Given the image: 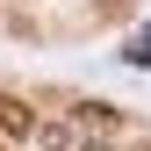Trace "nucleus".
<instances>
[{
	"mask_svg": "<svg viewBox=\"0 0 151 151\" xmlns=\"http://www.w3.org/2000/svg\"><path fill=\"white\" fill-rule=\"evenodd\" d=\"M0 137H7V144L36 137V108L22 101V93H0Z\"/></svg>",
	"mask_w": 151,
	"mask_h": 151,
	"instance_id": "obj_1",
	"label": "nucleus"
},
{
	"mask_svg": "<svg viewBox=\"0 0 151 151\" xmlns=\"http://www.w3.org/2000/svg\"><path fill=\"white\" fill-rule=\"evenodd\" d=\"M79 122H86V129H101V137H115V108H101V101L79 108Z\"/></svg>",
	"mask_w": 151,
	"mask_h": 151,
	"instance_id": "obj_2",
	"label": "nucleus"
},
{
	"mask_svg": "<svg viewBox=\"0 0 151 151\" xmlns=\"http://www.w3.org/2000/svg\"><path fill=\"white\" fill-rule=\"evenodd\" d=\"M36 137H43L50 151H72V122H36Z\"/></svg>",
	"mask_w": 151,
	"mask_h": 151,
	"instance_id": "obj_3",
	"label": "nucleus"
},
{
	"mask_svg": "<svg viewBox=\"0 0 151 151\" xmlns=\"http://www.w3.org/2000/svg\"><path fill=\"white\" fill-rule=\"evenodd\" d=\"M72 151H115V144H72Z\"/></svg>",
	"mask_w": 151,
	"mask_h": 151,
	"instance_id": "obj_4",
	"label": "nucleus"
},
{
	"mask_svg": "<svg viewBox=\"0 0 151 151\" xmlns=\"http://www.w3.org/2000/svg\"><path fill=\"white\" fill-rule=\"evenodd\" d=\"M0 151H7V137H0Z\"/></svg>",
	"mask_w": 151,
	"mask_h": 151,
	"instance_id": "obj_5",
	"label": "nucleus"
},
{
	"mask_svg": "<svg viewBox=\"0 0 151 151\" xmlns=\"http://www.w3.org/2000/svg\"><path fill=\"white\" fill-rule=\"evenodd\" d=\"M137 151H151V144H137Z\"/></svg>",
	"mask_w": 151,
	"mask_h": 151,
	"instance_id": "obj_6",
	"label": "nucleus"
}]
</instances>
